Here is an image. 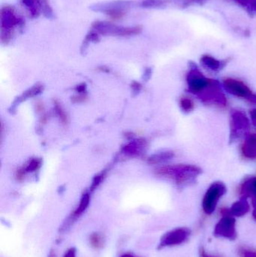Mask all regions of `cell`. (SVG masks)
Returning a JSON list of instances; mask_svg holds the SVG:
<instances>
[{
  "label": "cell",
  "mask_w": 256,
  "mask_h": 257,
  "mask_svg": "<svg viewBox=\"0 0 256 257\" xmlns=\"http://www.w3.org/2000/svg\"><path fill=\"white\" fill-rule=\"evenodd\" d=\"M163 4L162 0H143L141 3V6L145 9H153Z\"/></svg>",
  "instance_id": "24"
},
{
  "label": "cell",
  "mask_w": 256,
  "mask_h": 257,
  "mask_svg": "<svg viewBox=\"0 0 256 257\" xmlns=\"http://www.w3.org/2000/svg\"><path fill=\"white\" fill-rule=\"evenodd\" d=\"M249 211V205L247 199L240 198V200L234 202L229 209L230 214L233 217H243Z\"/></svg>",
  "instance_id": "15"
},
{
  "label": "cell",
  "mask_w": 256,
  "mask_h": 257,
  "mask_svg": "<svg viewBox=\"0 0 256 257\" xmlns=\"http://www.w3.org/2000/svg\"><path fill=\"white\" fill-rule=\"evenodd\" d=\"M199 256L200 257H222L220 255L211 254V253H207L205 249L203 247H200L199 249Z\"/></svg>",
  "instance_id": "26"
},
{
  "label": "cell",
  "mask_w": 256,
  "mask_h": 257,
  "mask_svg": "<svg viewBox=\"0 0 256 257\" xmlns=\"http://www.w3.org/2000/svg\"><path fill=\"white\" fill-rule=\"evenodd\" d=\"M197 97L204 103L218 106H225L227 103L226 97L221 88L220 83L216 80L212 79L208 87L204 89Z\"/></svg>",
  "instance_id": "8"
},
{
  "label": "cell",
  "mask_w": 256,
  "mask_h": 257,
  "mask_svg": "<svg viewBox=\"0 0 256 257\" xmlns=\"http://www.w3.org/2000/svg\"><path fill=\"white\" fill-rule=\"evenodd\" d=\"M241 151L246 158H256V134H249L246 136Z\"/></svg>",
  "instance_id": "14"
},
{
  "label": "cell",
  "mask_w": 256,
  "mask_h": 257,
  "mask_svg": "<svg viewBox=\"0 0 256 257\" xmlns=\"http://www.w3.org/2000/svg\"><path fill=\"white\" fill-rule=\"evenodd\" d=\"M90 196L89 193H84L82 197H81V201H80L79 205H78V208L75 210L73 214H72L70 217L68 219L67 221L63 223V226H61V228H60V232H64L70 227L72 223H73L74 221L77 220L78 217H81L83 214H84V211L87 210V208H88L89 205H90Z\"/></svg>",
  "instance_id": "12"
},
{
  "label": "cell",
  "mask_w": 256,
  "mask_h": 257,
  "mask_svg": "<svg viewBox=\"0 0 256 257\" xmlns=\"http://www.w3.org/2000/svg\"><path fill=\"white\" fill-rule=\"evenodd\" d=\"M77 250L75 247H71L65 253L63 257H76Z\"/></svg>",
  "instance_id": "27"
},
{
  "label": "cell",
  "mask_w": 256,
  "mask_h": 257,
  "mask_svg": "<svg viewBox=\"0 0 256 257\" xmlns=\"http://www.w3.org/2000/svg\"><path fill=\"white\" fill-rule=\"evenodd\" d=\"M212 79L206 78L196 67L191 68L186 76L188 90L196 96L208 87Z\"/></svg>",
  "instance_id": "11"
},
{
  "label": "cell",
  "mask_w": 256,
  "mask_h": 257,
  "mask_svg": "<svg viewBox=\"0 0 256 257\" xmlns=\"http://www.w3.org/2000/svg\"><path fill=\"white\" fill-rule=\"evenodd\" d=\"M180 108L183 110V112L185 113L191 112L194 109V107H195L193 101L187 97L182 98L180 99Z\"/></svg>",
  "instance_id": "22"
},
{
  "label": "cell",
  "mask_w": 256,
  "mask_h": 257,
  "mask_svg": "<svg viewBox=\"0 0 256 257\" xmlns=\"http://www.w3.org/2000/svg\"><path fill=\"white\" fill-rule=\"evenodd\" d=\"M32 18H36L41 14V0H21Z\"/></svg>",
  "instance_id": "16"
},
{
  "label": "cell",
  "mask_w": 256,
  "mask_h": 257,
  "mask_svg": "<svg viewBox=\"0 0 256 257\" xmlns=\"http://www.w3.org/2000/svg\"><path fill=\"white\" fill-rule=\"evenodd\" d=\"M238 254L240 257H256V250L252 247L242 246L239 247Z\"/></svg>",
  "instance_id": "23"
},
{
  "label": "cell",
  "mask_w": 256,
  "mask_h": 257,
  "mask_svg": "<svg viewBox=\"0 0 256 257\" xmlns=\"http://www.w3.org/2000/svg\"><path fill=\"white\" fill-rule=\"evenodd\" d=\"M25 21L20 16L13 7L6 6L2 8L0 12V38L3 43H8L12 39L16 29H22Z\"/></svg>",
  "instance_id": "2"
},
{
  "label": "cell",
  "mask_w": 256,
  "mask_h": 257,
  "mask_svg": "<svg viewBox=\"0 0 256 257\" xmlns=\"http://www.w3.org/2000/svg\"><path fill=\"white\" fill-rule=\"evenodd\" d=\"M223 87L230 94L246 99L251 103L256 104L255 93L243 81L234 78H225L223 80Z\"/></svg>",
  "instance_id": "9"
},
{
  "label": "cell",
  "mask_w": 256,
  "mask_h": 257,
  "mask_svg": "<svg viewBox=\"0 0 256 257\" xmlns=\"http://www.w3.org/2000/svg\"><path fill=\"white\" fill-rule=\"evenodd\" d=\"M241 198H250L253 211L252 215L256 220V178H251L243 183L240 189Z\"/></svg>",
  "instance_id": "13"
},
{
  "label": "cell",
  "mask_w": 256,
  "mask_h": 257,
  "mask_svg": "<svg viewBox=\"0 0 256 257\" xmlns=\"http://www.w3.org/2000/svg\"><path fill=\"white\" fill-rule=\"evenodd\" d=\"M249 128V119L245 112L240 110L233 109L230 119V141L234 142L243 135L247 134Z\"/></svg>",
  "instance_id": "6"
},
{
  "label": "cell",
  "mask_w": 256,
  "mask_h": 257,
  "mask_svg": "<svg viewBox=\"0 0 256 257\" xmlns=\"http://www.w3.org/2000/svg\"><path fill=\"white\" fill-rule=\"evenodd\" d=\"M101 180H102V175H101V176H97L95 178L94 181H93V185H92V190H94V189L99 185Z\"/></svg>",
  "instance_id": "29"
},
{
  "label": "cell",
  "mask_w": 256,
  "mask_h": 257,
  "mask_svg": "<svg viewBox=\"0 0 256 257\" xmlns=\"http://www.w3.org/2000/svg\"><path fill=\"white\" fill-rule=\"evenodd\" d=\"M249 114H250V118L251 120H252V124L256 127V108L251 110Z\"/></svg>",
  "instance_id": "28"
},
{
  "label": "cell",
  "mask_w": 256,
  "mask_h": 257,
  "mask_svg": "<svg viewBox=\"0 0 256 257\" xmlns=\"http://www.w3.org/2000/svg\"><path fill=\"white\" fill-rule=\"evenodd\" d=\"M41 12L48 19H54V14L48 0H41Z\"/></svg>",
  "instance_id": "21"
},
{
  "label": "cell",
  "mask_w": 256,
  "mask_h": 257,
  "mask_svg": "<svg viewBox=\"0 0 256 257\" xmlns=\"http://www.w3.org/2000/svg\"><path fill=\"white\" fill-rule=\"evenodd\" d=\"M157 175L173 180L179 187H187L195 184L201 169L192 165H176L160 168Z\"/></svg>",
  "instance_id": "1"
},
{
  "label": "cell",
  "mask_w": 256,
  "mask_h": 257,
  "mask_svg": "<svg viewBox=\"0 0 256 257\" xmlns=\"http://www.w3.org/2000/svg\"><path fill=\"white\" fill-rule=\"evenodd\" d=\"M191 235V230L186 227L176 228L162 235L158 249L180 245L186 241Z\"/></svg>",
  "instance_id": "10"
},
{
  "label": "cell",
  "mask_w": 256,
  "mask_h": 257,
  "mask_svg": "<svg viewBox=\"0 0 256 257\" xmlns=\"http://www.w3.org/2000/svg\"><path fill=\"white\" fill-rule=\"evenodd\" d=\"M226 193V187L222 182L213 183L207 189L202 201V208L206 214H213L220 198Z\"/></svg>",
  "instance_id": "7"
},
{
  "label": "cell",
  "mask_w": 256,
  "mask_h": 257,
  "mask_svg": "<svg viewBox=\"0 0 256 257\" xmlns=\"http://www.w3.org/2000/svg\"><path fill=\"white\" fill-rule=\"evenodd\" d=\"M202 64L207 69L212 71H219L223 67V64L219 60H216L210 56H204L201 59Z\"/></svg>",
  "instance_id": "17"
},
{
  "label": "cell",
  "mask_w": 256,
  "mask_h": 257,
  "mask_svg": "<svg viewBox=\"0 0 256 257\" xmlns=\"http://www.w3.org/2000/svg\"><path fill=\"white\" fill-rule=\"evenodd\" d=\"M39 166H40V160L35 159V160H31L30 163L27 165V167L25 168V172H33V171L37 169Z\"/></svg>",
  "instance_id": "25"
},
{
  "label": "cell",
  "mask_w": 256,
  "mask_h": 257,
  "mask_svg": "<svg viewBox=\"0 0 256 257\" xmlns=\"http://www.w3.org/2000/svg\"><path fill=\"white\" fill-rule=\"evenodd\" d=\"M120 257H137L134 256V255L130 254V253H125V254L122 255Z\"/></svg>",
  "instance_id": "30"
},
{
  "label": "cell",
  "mask_w": 256,
  "mask_h": 257,
  "mask_svg": "<svg viewBox=\"0 0 256 257\" xmlns=\"http://www.w3.org/2000/svg\"><path fill=\"white\" fill-rule=\"evenodd\" d=\"M92 30L102 36H115L126 37L140 34L142 28L140 26L122 27L108 21H98L92 24Z\"/></svg>",
  "instance_id": "3"
},
{
  "label": "cell",
  "mask_w": 256,
  "mask_h": 257,
  "mask_svg": "<svg viewBox=\"0 0 256 257\" xmlns=\"http://www.w3.org/2000/svg\"><path fill=\"white\" fill-rule=\"evenodd\" d=\"M144 147V145L142 142H132L126 145L123 151L125 154H129L131 156L138 155L142 151Z\"/></svg>",
  "instance_id": "18"
},
{
  "label": "cell",
  "mask_w": 256,
  "mask_h": 257,
  "mask_svg": "<svg viewBox=\"0 0 256 257\" xmlns=\"http://www.w3.org/2000/svg\"><path fill=\"white\" fill-rule=\"evenodd\" d=\"M135 6L134 1L129 0H116V1L104 2L96 3L90 6L93 12L105 14L114 19H120L126 11Z\"/></svg>",
  "instance_id": "4"
},
{
  "label": "cell",
  "mask_w": 256,
  "mask_h": 257,
  "mask_svg": "<svg viewBox=\"0 0 256 257\" xmlns=\"http://www.w3.org/2000/svg\"><path fill=\"white\" fill-rule=\"evenodd\" d=\"M174 157V153L171 151H167V152L159 153V154L152 156L149 159V162L152 164H156V163H160L171 160Z\"/></svg>",
  "instance_id": "19"
},
{
  "label": "cell",
  "mask_w": 256,
  "mask_h": 257,
  "mask_svg": "<svg viewBox=\"0 0 256 257\" xmlns=\"http://www.w3.org/2000/svg\"><path fill=\"white\" fill-rule=\"evenodd\" d=\"M90 244L92 247L96 249V250H99L102 248L105 244V238L102 234L95 232V233L91 234L90 236Z\"/></svg>",
  "instance_id": "20"
},
{
  "label": "cell",
  "mask_w": 256,
  "mask_h": 257,
  "mask_svg": "<svg viewBox=\"0 0 256 257\" xmlns=\"http://www.w3.org/2000/svg\"><path fill=\"white\" fill-rule=\"evenodd\" d=\"M48 257H55V253H54V250H51Z\"/></svg>",
  "instance_id": "31"
},
{
  "label": "cell",
  "mask_w": 256,
  "mask_h": 257,
  "mask_svg": "<svg viewBox=\"0 0 256 257\" xmlns=\"http://www.w3.org/2000/svg\"><path fill=\"white\" fill-rule=\"evenodd\" d=\"M222 217L216 225L213 231L215 236L218 238H227L234 240L237 238L236 230V220L230 214L229 209H223L222 211Z\"/></svg>",
  "instance_id": "5"
}]
</instances>
